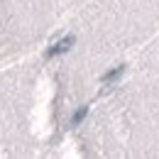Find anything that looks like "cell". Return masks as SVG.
Returning a JSON list of instances; mask_svg holds the SVG:
<instances>
[{
  "instance_id": "3957f363",
  "label": "cell",
  "mask_w": 159,
  "mask_h": 159,
  "mask_svg": "<svg viewBox=\"0 0 159 159\" xmlns=\"http://www.w3.org/2000/svg\"><path fill=\"white\" fill-rule=\"evenodd\" d=\"M86 115H88V105H81L79 110H76V113L71 115V127H76V125H81Z\"/></svg>"
},
{
  "instance_id": "7a4b0ae2",
  "label": "cell",
  "mask_w": 159,
  "mask_h": 159,
  "mask_svg": "<svg viewBox=\"0 0 159 159\" xmlns=\"http://www.w3.org/2000/svg\"><path fill=\"white\" fill-rule=\"evenodd\" d=\"M122 74H125V66H115L113 71L103 74V76H100V81H103V83H113V81H118L120 76H122Z\"/></svg>"
},
{
  "instance_id": "6da1fadb",
  "label": "cell",
  "mask_w": 159,
  "mask_h": 159,
  "mask_svg": "<svg viewBox=\"0 0 159 159\" xmlns=\"http://www.w3.org/2000/svg\"><path fill=\"white\" fill-rule=\"evenodd\" d=\"M74 44H76V37H74V34H69V37L59 39L57 44H52V47L47 49V59H52V57H59V54H66V52H69Z\"/></svg>"
}]
</instances>
